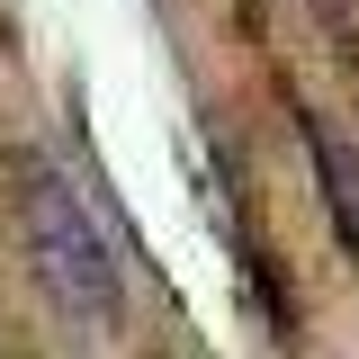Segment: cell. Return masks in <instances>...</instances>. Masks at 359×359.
<instances>
[{
	"label": "cell",
	"instance_id": "6da1fadb",
	"mask_svg": "<svg viewBox=\"0 0 359 359\" xmlns=\"http://www.w3.org/2000/svg\"><path fill=\"white\" fill-rule=\"evenodd\" d=\"M27 252H36L45 297L72 314V323H108V314H117V252H108V224L90 216L54 171L27 189Z\"/></svg>",
	"mask_w": 359,
	"mask_h": 359
}]
</instances>
